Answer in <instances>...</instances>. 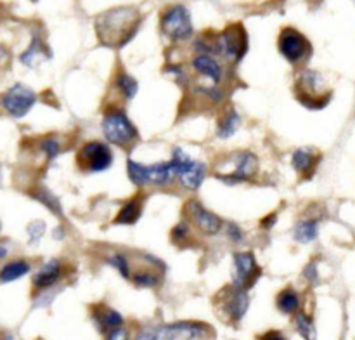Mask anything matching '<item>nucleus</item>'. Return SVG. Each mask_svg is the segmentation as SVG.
I'll use <instances>...</instances> for the list:
<instances>
[{"label": "nucleus", "instance_id": "nucleus-31", "mask_svg": "<svg viewBox=\"0 0 355 340\" xmlns=\"http://www.w3.org/2000/svg\"><path fill=\"white\" fill-rule=\"evenodd\" d=\"M44 58H49V52H47V49L44 47V45H42V42H40V38H35L33 42H31V47L28 49L26 52H24L23 54V62L24 65H28V66H33L35 62H38V61H42V59Z\"/></svg>", "mask_w": 355, "mask_h": 340}, {"label": "nucleus", "instance_id": "nucleus-14", "mask_svg": "<svg viewBox=\"0 0 355 340\" xmlns=\"http://www.w3.org/2000/svg\"><path fill=\"white\" fill-rule=\"evenodd\" d=\"M37 103V94L26 85H21V83H16V85L10 87L2 97V106L10 117L21 118L28 113V111L33 108V104Z\"/></svg>", "mask_w": 355, "mask_h": 340}, {"label": "nucleus", "instance_id": "nucleus-21", "mask_svg": "<svg viewBox=\"0 0 355 340\" xmlns=\"http://www.w3.org/2000/svg\"><path fill=\"white\" fill-rule=\"evenodd\" d=\"M276 305L279 312L286 316H295L302 309V297L295 288L288 287L281 290L276 297Z\"/></svg>", "mask_w": 355, "mask_h": 340}, {"label": "nucleus", "instance_id": "nucleus-26", "mask_svg": "<svg viewBox=\"0 0 355 340\" xmlns=\"http://www.w3.org/2000/svg\"><path fill=\"white\" fill-rule=\"evenodd\" d=\"M104 262L107 266L114 267V269L120 273V276L123 280H132V266H130V260L128 257L125 255L123 252H118V250H110V252L104 255Z\"/></svg>", "mask_w": 355, "mask_h": 340}, {"label": "nucleus", "instance_id": "nucleus-1", "mask_svg": "<svg viewBox=\"0 0 355 340\" xmlns=\"http://www.w3.org/2000/svg\"><path fill=\"white\" fill-rule=\"evenodd\" d=\"M141 23L142 16L139 9L132 6H121L101 12L94 21V28L101 45L121 49L134 40Z\"/></svg>", "mask_w": 355, "mask_h": 340}, {"label": "nucleus", "instance_id": "nucleus-17", "mask_svg": "<svg viewBox=\"0 0 355 340\" xmlns=\"http://www.w3.org/2000/svg\"><path fill=\"white\" fill-rule=\"evenodd\" d=\"M92 321L101 333H110L113 332V330L123 326L125 319L116 309L97 304L92 307Z\"/></svg>", "mask_w": 355, "mask_h": 340}, {"label": "nucleus", "instance_id": "nucleus-12", "mask_svg": "<svg viewBox=\"0 0 355 340\" xmlns=\"http://www.w3.org/2000/svg\"><path fill=\"white\" fill-rule=\"evenodd\" d=\"M184 215L191 222V226L205 236L218 235L222 231V228H224L222 219L211 210H208L196 198H193V200H189L184 205Z\"/></svg>", "mask_w": 355, "mask_h": 340}, {"label": "nucleus", "instance_id": "nucleus-4", "mask_svg": "<svg viewBox=\"0 0 355 340\" xmlns=\"http://www.w3.org/2000/svg\"><path fill=\"white\" fill-rule=\"evenodd\" d=\"M295 96L309 110H321L331 101V90L321 73L302 69L295 82Z\"/></svg>", "mask_w": 355, "mask_h": 340}, {"label": "nucleus", "instance_id": "nucleus-18", "mask_svg": "<svg viewBox=\"0 0 355 340\" xmlns=\"http://www.w3.org/2000/svg\"><path fill=\"white\" fill-rule=\"evenodd\" d=\"M172 330L180 340H208L214 335L211 326L201 321H177L172 323Z\"/></svg>", "mask_w": 355, "mask_h": 340}, {"label": "nucleus", "instance_id": "nucleus-29", "mask_svg": "<svg viewBox=\"0 0 355 340\" xmlns=\"http://www.w3.org/2000/svg\"><path fill=\"white\" fill-rule=\"evenodd\" d=\"M293 323H295V328H297V332L300 333V337L304 340L318 339V330H315L314 319H312L307 312L304 311L297 312V314H295Z\"/></svg>", "mask_w": 355, "mask_h": 340}, {"label": "nucleus", "instance_id": "nucleus-38", "mask_svg": "<svg viewBox=\"0 0 355 340\" xmlns=\"http://www.w3.org/2000/svg\"><path fill=\"white\" fill-rule=\"evenodd\" d=\"M305 278H307L311 283H318V273H315V267L314 266H307V269H305Z\"/></svg>", "mask_w": 355, "mask_h": 340}, {"label": "nucleus", "instance_id": "nucleus-9", "mask_svg": "<svg viewBox=\"0 0 355 340\" xmlns=\"http://www.w3.org/2000/svg\"><path fill=\"white\" fill-rule=\"evenodd\" d=\"M215 307H217L218 314L227 323H232V325L239 323L245 318L250 307L248 290L234 287L232 283L227 284L215 297Z\"/></svg>", "mask_w": 355, "mask_h": 340}, {"label": "nucleus", "instance_id": "nucleus-10", "mask_svg": "<svg viewBox=\"0 0 355 340\" xmlns=\"http://www.w3.org/2000/svg\"><path fill=\"white\" fill-rule=\"evenodd\" d=\"M114 162L113 149L107 142L87 141L76 151V165L80 170L89 173L106 172Z\"/></svg>", "mask_w": 355, "mask_h": 340}, {"label": "nucleus", "instance_id": "nucleus-13", "mask_svg": "<svg viewBox=\"0 0 355 340\" xmlns=\"http://www.w3.org/2000/svg\"><path fill=\"white\" fill-rule=\"evenodd\" d=\"M262 276V267L253 252H234L232 255V284L250 290Z\"/></svg>", "mask_w": 355, "mask_h": 340}, {"label": "nucleus", "instance_id": "nucleus-32", "mask_svg": "<svg viewBox=\"0 0 355 340\" xmlns=\"http://www.w3.org/2000/svg\"><path fill=\"white\" fill-rule=\"evenodd\" d=\"M40 148H42V151H44L45 155H47L49 160H54L55 156H58L59 153H61L62 144H61V141H59L58 137L51 135V137H45L44 141L40 142Z\"/></svg>", "mask_w": 355, "mask_h": 340}, {"label": "nucleus", "instance_id": "nucleus-23", "mask_svg": "<svg viewBox=\"0 0 355 340\" xmlns=\"http://www.w3.org/2000/svg\"><path fill=\"white\" fill-rule=\"evenodd\" d=\"M239 125H241V117H239L238 111L234 108H231L229 111H225L220 118H218L217 124V137L220 139H229L238 132Z\"/></svg>", "mask_w": 355, "mask_h": 340}, {"label": "nucleus", "instance_id": "nucleus-15", "mask_svg": "<svg viewBox=\"0 0 355 340\" xmlns=\"http://www.w3.org/2000/svg\"><path fill=\"white\" fill-rule=\"evenodd\" d=\"M191 66H193V69L198 73V76L201 80L196 85L222 87V83H224L225 69L215 56L196 54L193 58V61H191Z\"/></svg>", "mask_w": 355, "mask_h": 340}, {"label": "nucleus", "instance_id": "nucleus-8", "mask_svg": "<svg viewBox=\"0 0 355 340\" xmlns=\"http://www.w3.org/2000/svg\"><path fill=\"white\" fill-rule=\"evenodd\" d=\"M170 163H172L173 167L175 179H179V182L182 184L186 189H191V191L200 189L205 177H207L208 173L207 163L193 158V156L187 155V153L180 148L172 149V158H170Z\"/></svg>", "mask_w": 355, "mask_h": 340}, {"label": "nucleus", "instance_id": "nucleus-33", "mask_svg": "<svg viewBox=\"0 0 355 340\" xmlns=\"http://www.w3.org/2000/svg\"><path fill=\"white\" fill-rule=\"evenodd\" d=\"M163 71H165L168 76H172L180 87H186L191 80L189 75L186 73V69H184L180 65H166Z\"/></svg>", "mask_w": 355, "mask_h": 340}, {"label": "nucleus", "instance_id": "nucleus-19", "mask_svg": "<svg viewBox=\"0 0 355 340\" xmlns=\"http://www.w3.org/2000/svg\"><path fill=\"white\" fill-rule=\"evenodd\" d=\"M62 273H64V266H62L61 260H47V262L35 273L33 287L37 288V290H45V288L54 287V284L62 278Z\"/></svg>", "mask_w": 355, "mask_h": 340}, {"label": "nucleus", "instance_id": "nucleus-5", "mask_svg": "<svg viewBox=\"0 0 355 340\" xmlns=\"http://www.w3.org/2000/svg\"><path fill=\"white\" fill-rule=\"evenodd\" d=\"M214 56L227 62H239L248 52V33L239 23L229 24L218 33L211 35Z\"/></svg>", "mask_w": 355, "mask_h": 340}, {"label": "nucleus", "instance_id": "nucleus-36", "mask_svg": "<svg viewBox=\"0 0 355 340\" xmlns=\"http://www.w3.org/2000/svg\"><path fill=\"white\" fill-rule=\"evenodd\" d=\"M257 340H288V339L283 332H279V330H269V332L259 335V339Z\"/></svg>", "mask_w": 355, "mask_h": 340}, {"label": "nucleus", "instance_id": "nucleus-2", "mask_svg": "<svg viewBox=\"0 0 355 340\" xmlns=\"http://www.w3.org/2000/svg\"><path fill=\"white\" fill-rule=\"evenodd\" d=\"M260 170L259 156L248 149H239L231 153L215 167V177L227 186L239 182H250L257 177Z\"/></svg>", "mask_w": 355, "mask_h": 340}, {"label": "nucleus", "instance_id": "nucleus-34", "mask_svg": "<svg viewBox=\"0 0 355 340\" xmlns=\"http://www.w3.org/2000/svg\"><path fill=\"white\" fill-rule=\"evenodd\" d=\"M225 235H227L229 241L232 243H243V239H245V232H243V229L239 228L238 224H234V222H227V224H225Z\"/></svg>", "mask_w": 355, "mask_h": 340}, {"label": "nucleus", "instance_id": "nucleus-20", "mask_svg": "<svg viewBox=\"0 0 355 340\" xmlns=\"http://www.w3.org/2000/svg\"><path fill=\"white\" fill-rule=\"evenodd\" d=\"M142 208H144V200H142L141 194H135V196H132L130 200L121 205L116 217H114V224L134 226L141 219Z\"/></svg>", "mask_w": 355, "mask_h": 340}, {"label": "nucleus", "instance_id": "nucleus-35", "mask_svg": "<svg viewBox=\"0 0 355 340\" xmlns=\"http://www.w3.org/2000/svg\"><path fill=\"white\" fill-rule=\"evenodd\" d=\"M106 340H130V333H128L127 328L120 326V328L106 333Z\"/></svg>", "mask_w": 355, "mask_h": 340}, {"label": "nucleus", "instance_id": "nucleus-6", "mask_svg": "<svg viewBox=\"0 0 355 340\" xmlns=\"http://www.w3.org/2000/svg\"><path fill=\"white\" fill-rule=\"evenodd\" d=\"M127 176L130 179V182L139 187H163L168 186L175 179V173H173V167L170 163V160L168 162L153 163V165H144V163L135 162V160L130 158L127 162Z\"/></svg>", "mask_w": 355, "mask_h": 340}, {"label": "nucleus", "instance_id": "nucleus-22", "mask_svg": "<svg viewBox=\"0 0 355 340\" xmlns=\"http://www.w3.org/2000/svg\"><path fill=\"white\" fill-rule=\"evenodd\" d=\"M319 232V222L318 219L314 217H305L300 219V221L295 224L293 229V236L298 243H311L318 238Z\"/></svg>", "mask_w": 355, "mask_h": 340}, {"label": "nucleus", "instance_id": "nucleus-11", "mask_svg": "<svg viewBox=\"0 0 355 340\" xmlns=\"http://www.w3.org/2000/svg\"><path fill=\"white\" fill-rule=\"evenodd\" d=\"M277 51L290 65L298 66L309 61L312 56V44L297 28L286 26L277 37Z\"/></svg>", "mask_w": 355, "mask_h": 340}, {"label": "nucleus", "instance_id": "nucleus-3", "mask_svg": "<svg viewBox=\"0 0 355 340\" xmlns=\"http://www.w3.org/2000/svg\"><path fill=\"white\" fill-rule=\"evenodd\" d=\"M104 139L107 144L118 146V148L130 149L139 142V130L134 121L128 118L120 108H111L104 113L103 121H101Z\"/></svg>", "mask_w": 355, "mask_h": 340}, {"label": "nucleus", "instance_id": "nucleus-28", "mask_svg": "<svg viewBox=\"0 0 355 340\" xmlns=\"http://www.w3.org/2000/svg\"><path fill=\"white\" fill-rule=\"evenodd\" d=\"M114 87H116V90L120 92V96L123 99L132 101L139 90V82L134 76L128 75L127 71H120L116 75V78H114Z\"/></svg>", "mask_w": 355, "mask_h": 340}, {"label": "nucleus", "instance_id": "nucleus-7", "mask_svg": "<svg viewBox=\"0 0 355 340\" xmlns=\"http://www.w3.org/2000/svg\"><path fill=\"white\" fill-rule=\"evenodd\" d=\"M159 30L170 42H186L193 38L194 26L189 9L182 3L166 7L159 17Z\"/></svg>", "mask_w": 355, "mask_h": 340}, {"label": "nucleus", "instance_id": "nucleus-30", "mask_svg": "<svg viewBox=\"0 0 355 340\" xmlns=\"http://www.w3.org/2000/svg\"><path fill=\"white\" fill-rule=\"evenodd\" d=\"M191 236H193V226H191V222L187 221V219L173 226V229L170 231V238H172V241L179 246H184L186 243H189Z\"/></svg>", "mask_w": 355, "mask_h": 340}, {"label": "nucleus", "instance_id": "nucleus-25", "mask_svg": "<svg viewBox=\"0 0 355 340\" xmlns=\"http://www.w3.org/2000/svg\"><path fill=\"white\" fill-rule=\"evenodd\" d=\"M132 281L139 288H156L162 284V274L151 266H144L142 269L132 273Z\"/></svg>", "mask_w": 355, "mask_h": 340}, {"label": "nucleus", "instance_id": "nucleus-24", "mask_svg": "<svg viewBox=\"0 0 355 340\" xmlns=\"http://www.w3.org/2000/svg\"><path fill=\"white\" fill-rule=\"evenodd\" d=\"M31 271V264L28 260H10V262L3 264L0 267V281L2 283H9V281L19 280L24 274H28Z\"/></svg>", "mask_w": 355, "mask_h": 340}, {"label": "nucleus", "instance_id": "nucleus-37", "mask_svg": "<svg viewBox=\"0 0 355 340\" xmlns=\"http://www.w3.org/2000/svg\"><path fill=\"white\" fill-rule=\"evenodd\" d=\"M276 222H277V214L276 212H272V214H269L267 217H263L262 221H260V228L269 231V229H272L274 226H276Z\"/></svg>", "mask_w": 355, "mask_h": 340}, {"label": "nucleus", "instance_id": "nucleus-27", "mask_svg": "<svg viewBox=\"0 0 355 340\" xmlns=\"http://www.w3.org/2000/svg\"><path fill=\"white\" fill-rule=\"evenodd\" d=\"M175 333H173L172 325H156V326H146L141 332L135 335L134 340H175Z\"/></svg>", "mask_w": 355, "mask_h": 340}, {"label": "nucleus", "instance_id": "nucleus-16", "mask_svg": "<svg viewBox=\"0 0 355 340\" xmlns=\"http://www.w3.org/2000/svg\"><path fill=\"white\" fill-rule=\"evenodd\" d=\"M319 162H321V155L312 148H298L291 155V167L304 179H311L314 176Z\"/></svg>", "mask_w": 355, "mask_h": 340}]
</instances>
